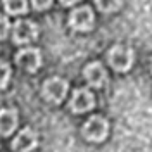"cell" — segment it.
<instances>
[{
	"mask_svg": "<svg viewBox=\"0 0 152 152\" xmlns=\"http://www.w3.org/2000/svg\"><path fill=\"white\" fill-rule=\"evenodd\" d=\"M133 59H135V54H133L132 48L128 47H121V45H116L109 50L107 54V61L113 67L114 71H128L133 64Z\"/></svg>",
	"mask_w": 152,
	"mask_h": 152,
	"instance_id": "1",
	"label": "cell"
},
{
	"mask_svg": "<svg viewBox=\"0 0 152 152\" xmlns=\"http://www.w3.org/2000/svg\"><path fill=\"white\" fill-rule=\"evenodd\" d=\"M109 132V123L102 116H92L85 124H83V137L90 142H102Z\"/></svg>",
	"mask_w": 152,
	"mask_h": 152,
	"instance_id": "2",
	"label": "cell"
},
{
	"mask_svg": "<svg viewBox=\"0 0 152 152\" xmlns=\"http://www.w3.org/2000/svg\"><path fill=\"white\" fill-rule=\"evenodd\" d=\"M66 92H67V81L62 80V78H50L43 83V88H42L43 99L50 104H61L66 97Z\"/></svg>",
	"mask_w": 152,
	"mask_h": 152,
	"instance_id": "3",
	"label": "cell"
},
{
	"mask_svg": "<svg viewBox=\"0 0 152 152\" xmlns=\"http://www.w3.org/2000/svg\"><path fill=\"white\" fill-rule=\"evenodd\" d=\"M94 23H95V16L88 5L75 9L69 14V26L76 31H90L94 28Z\"/></svg>",
	"mask_w": 152,
	"mask_h": 152,
	"instance_id": "4",
	"label": "cell"
},
{
	"mask_svg": "<svg viewBox=\"0 0 152 152\" xmlns=\"http://www.w3.org/2000/svg\"><path fill=\"white\" fill-rule=\"evenodd\" d=\"M38 28L35 26L33 21H18L12 28V40L18 45H24L29 43L37 38Z\"/></svg>",
	"mask_w": 152,
	"mask_h": 152,
	"instance_id": "5",
	"label": "cell"
},
{
	"mask_svg": "<svg viewBox=\"0 0 152 152\" xmlns=\"http://www.w3.org/2000/svg\"><path fill=\"white\" fill-rule=\"evenodd\" d=\"M94 105H95V97H94V94H92L90 90H86V88H78V90H75V94H73L71 100H69V107H71V111L76 113V114L86 113V111H90Z\"/></svg>",
	"mask_w": 152,
	"mask_h": 152,
	"instance_id": "6",
	"label": "cell"
},
{
	"mask_svg": "<svg viewBox=\"0 0 152 152\" xmlns=\"http://www.w3.org/2000/svg\"><path fill=\"white\" fill-rule=\"evenodd\" d=\"M38 143V137L37 133L33 132L31 128H24L18 133V137L12 142V149L16 152H31Z\"/></svg>",
	"mask_w": 152,
	"mask_h": 152,
	"instance_id": "7",
	"label": "cell"
},
{
	"mask_svg": "<svg viewBox=\"0 0 152 152\" xmlns=\"http://www.w3.org/2000/svg\"><path fill=\"white\" fill-rule=\"evenodd\" d=\"M16 62L21 67H24L26 71L33 73V71H37L38 67L42 66V56H40V52L37 48H24V50L18 52Z\"/></svg>",
	"mask_w": 152,
	"mask_h": 152,
	"instance_id": "8",
	"label": "cell"
},
{
	"mask_svg": "<svg viewBox=\"0 0 152 152\" xmlns=\"http://www.w3.org/2000/svg\"><path fill=\"white\" fill-rule=\"evenodd\" d=\"M83 75H85V80L88 81V85L95 86V88L104 86V83L107 81V73H105V69L102 67L100 62H90L85 67Z\"/></svg>",
	"mask_w": 152,
	"mask_h": 152,
	"instance_id": "9",
	"label": "cell"
},
{
	"mask_svg": "<svg viewBox=\"0 0 152 152\" xmlns=\"http://www.w3.org/2000/svg\"><path fill=\"white\" fill-rule=\"evenodd\" d=\"M18 128V111L16 109H2L0 111V135L7 137Z\"/></svg>",
	"mask_w": 152,
	"mask_h": 152,
	"instance_id": "10",
	"label": "cell"
},
{
	"mask_svg": "<svg viewBox=\"0 0 152 152\" xmlns=\"http://www.w3.org/2000/svg\"><path fill=\"white\" fill-rule=\"evenodd\" d=\"M4 9L10 16H19L28 10V2L26 0H4Z\"/></svg>",
	"mask_w": 152,
	"mask_h": 152,
	"instance_id": "11",
	"label": "cell"
},
{
	"mask_svg": "<svg viewBox=\"0 0 152 152\" xmlns=\"http://www.w3.org/2000/svg\"><path fill=\"white\" fill-rule=\"evenodd\" d=\"M123 0H95V5L102 12H114L121 7Z\"/></svg>",
	"mask_w": 152,
	"mask_h": 152,
	"instance_id": "12",
	"label": "cell"
},
{
	"mask_svg": "<svg viewBox=\"0 0 152 152\" xmlns=\"http://www.w3.org/2000/svg\"><path fill=\"white\" fill-rule=\"evenodd\" d=\"M10 80V66L5 61H0V88H5Z\"/></svg>",
	"mask_w": 152,
	"mask_h": 152,
	"instance_id": "13",
	"label": "cell"
},
{
	"mask_svg": "<svg viewBox=\"0 0 152 152\" xmlns=\"http://www.w3.org/2000/svg\"><path fill=\"white\" fill-rule=\"evenodd\" d=\"M7 33H9V21H7L5 16L0 14V40H4L7 37Z\"/></svg>",
	"mask_w": 152,
	"mask_h": 152,
	"instance_id": "14",
	"label": "cell"
},
{
	"mask_svg": "<svg viewBox=\"0 0 152 152\" xmlns=\"http://www.w3.org/2000/svg\"><path fill=\"white\" fill-rule=\"evenodd\" d=\"M31 2H33V5H35V9H38V10L48 9V7L52 5V0H31Z\"/></svg>",
	"mask_w": 152,
	"mask_h": 152,
	"instance_id": "15",
	"label": "cell"
},
{
	"mask_svg": "<svg viewBox=\"0 0 152 152\" xmlns=\"http://www.w3.org/2000/svg\"><path fill=\"white\" fill-rule=\"evenodd\" d=\"M76 2H80V0H61L62 5H75Z\"/></svg>",
	"mask_w": 152,
	"mask_h": 152,
	"instance_id": "16",
	"label": "cell"
},
{
	"mask_svg": "<svg viewBox=\"0 0 152 152\" xmlns=\"http://www.w3.org/2000/svg\"><path fill=\"white\" fill-rule=\"evenodd\" d=\"M151 69H152V64H151Z\"/></svg>",
	"mask_w": 152,
	"mask_h": 152,
	"instance_id": "17",
	"label": "cell"
}]
</instances>
